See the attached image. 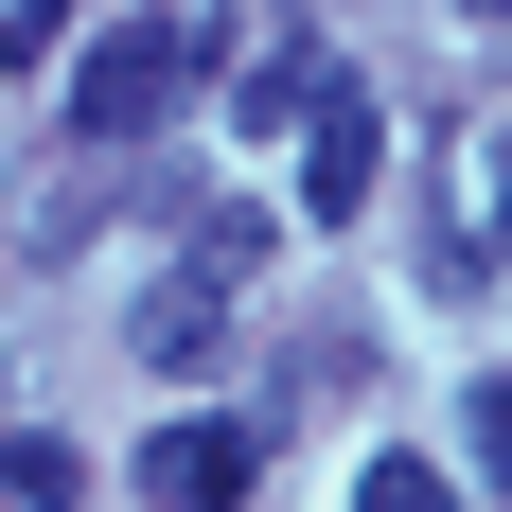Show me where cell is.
<instances>
[{"label":"cell","instance_id":"cell-4","mask_svg":"<svg viewBox=\"0 0 512 512\" xmlns=\"http://www.w3.org/2000/svg\"><path fill=\"white\" fill-rule=\"evenodd\" d=\"M371 159H389V124H371V89H336L301 124V212H371Z\"/></svg>","mask_w":512,"mask_h":512},{"label":"cell","instance_id":"cell-6","mask_svg":"<svg viewBox=\"0 0 512 512\" xmlns=\"http://www.w3.org/2000/svg\"><path fill=\"white\" fill-rule=\"evenodd\" d=\"M265 248H283V212H265V195H195V265H212V283H248Z\"/></svg>","mask_w":512,"mask_h":512},{"label":"cell","instance_id":"cell-5","mask_svg":"<svg viewBox=\"0 0 512 512\" xmlns=\"http://www.w3.org/2000/svg\"><path fill=\"white\" fill-rule=\"evenodd\" d=\"M212 336H230V283H212V265H177V283L142 301V371H212Z\"/></svg>","mask_w":512,"mask_h":512},{"label":"cell","instance_id":"cell-7","mask_svg":"<svg viewBox=\"0 0 512 512\" xmlns=\"http://www.w3.org/2000/svg\"><path fill=\"white\" fill-rule=\"evenodd\" d=\"M0 495H18V512H71V495H89V460H71L53 424H18V460H0Z\"/></svg>","mask_w":512,"mask_h":512},{"label":"cell","instance_id":"cell-3","mask_svg":"<svg viewBox=\"0 0 512 512\" xmlns=\"http://www.w3.org/2000/svg\"><path fill=\"white\" fill-rule=\"evenodd\" d=\"M248 460H265L248 424H159V442H142V495H159V512H230Z\"/></svg>","mask_w":512,"mask_h":512},{"label":"cell","instance_id":"cell-1","mask_svg":"<svg viewBox=\"0 0 512 512\" xmlns=\"http://www.w3.org/2000/svg\"><path fill=\"white\" fill-rule=\"evenodd\" d=\"M195 71H212V18H124V36L71 71V124H89V142H142V124L195 106Z\"/></svg>","mask_w":512,"mask_h":512},{"label":"cell","instance_id":"cell-9","mask_svg":"<svg viewBox=\"0 0 512 512\" xmlns=\"http://www.w3.org/2000/svg\"><path fill=\"white\" fill-rule=\"evenodd\" d=\"M460 442H477V477H512V389H477V407H460Z\"/></svg>","mask_w":512,"mask_h":512},{"label":"cell","instance_id":"cell-11","mask_svg":"<svg viewBox=\"0 0 512 512\" xmlns=\"http://www.w3.org/2000/svg\"><path fill=\"white\" fill-rule=\"evenodd\" d=\"M460 18H495V36H512V0H460Z\"/></svg>","mask_w":512,"mask_h":512},{"label":"cell","instance_id":"cell-10","mask_svg":"<svg viewBox=\"0 0 512 512\" xmlns=\"http://www.w3.org/2000/svg\"><path fill=\"white\" fill-rule=\"evenodd\" d=\"M71 36V0H18V18H0V53H53Z\"/></svg>","mask_w":512,"mask_h":512},{"label":"cell","instance_id":"cell-8","mask_svg":"<svg viewBox=\"0 0 512 512\" xmlns=\"http://www.w3.org/2000/svg\"><path fill=\"white\" fill-rule=\"evenodd\" d=\"M354 512H442V460H424V442H389V460L354 477Z\"/></svg>","mask_w":512,"mask_h":512},{"label":"cell","instance_id":"cell-2","mask_svg":"<svg viewBox=\"0 0 512 512\" xmlns=\"http://www.w3.org/2000/svg\"><path fill=\"white\" fill-rule=\"evenodd\" d=\"M336 89H354V71H336V53H318L301 18H265V36H248V71H230V106H248V124H283V142H301V124H318Z\"/></svg>","mask_w":512,"mask_h":512}]
</instances>
